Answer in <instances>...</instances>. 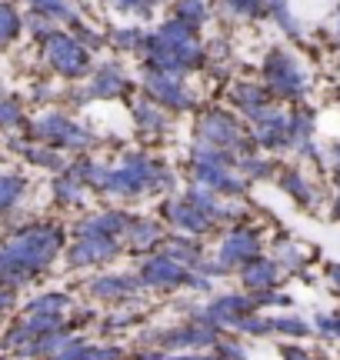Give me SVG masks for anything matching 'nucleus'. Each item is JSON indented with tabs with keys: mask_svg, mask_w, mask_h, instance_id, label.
<instances>
[{
	"mask_svg": "<svg viewBox=\"0 0 340 360\" xmlns=\"http://www.w3.org/2000/svg\"><path fill=\"white\" fill-rule=\"evenodd\" d=\"M110 44H114V47H120V51H144L147 37L140 34V30H114Z\"/></svg>",
	"mask_w": 340,
	"mask_h": 360,
	"instance_id": "c756f323",
	"label": "nucleus"
},
{
	"mask_svg": "<svg viewBox=\"0 0 340 360\" xmlns=\"http://www.w3.org/2000/svg\"><path fill=\"white\" fill-rule=\"evenodd\" d=\"M330 281H334V287L340 290V267H330Z\"/></svg>",
	"mask_w": 340,
	"mask_h": 360,
	"instance_id": "c9c22d12",
	"label": "nucleus"
},
{
	"mask_svg": "<svg viewBox=\"0 0 340 360\" xmlns=\"http://www.w3.org/2000/svg\"><path fill=\"white\" fill-rule=\"evenodd\" d=\"M270 334H294V337H303L310 334V327L297 317H270Z\"/></svg>",
	"mask_w": 340,
	"mask_h": 360,
	"instance_id": "c85d7f7f",
	"label": "nucleus"
},
{
	"mask_svg": "<svg viewBox=\"0 0 340 360\" xmlns=\"http://www.w3.org/2000/svg\"><path fill=\"white\" fill-rule=\"evenodd\" d=\"M280 187H284L287 193H294L301 204H310V197H314V193H310V187L303 184V177L297 174V170H284V174H280Z\"/></svg>",
	"mask_w": 340,
	"mask_h": 360,
	"instance_id": "bb28decb",
	"label": "nucleus"
},
{
	"mask_svg": "<svg viewBox=\"0 0 340 360\" xmlns=\"http://www.w3.org/2000/svg\"><path fill=\"white\" fill-rule=\"evenodd\" d=\"M177 17L174 20H181L187 24L190 30H197L200 24H207V7H204V0H177Z\"/></svg>",
	"mask_w": 340,
	"mask_h": 360,
	"instance_id": "412c9836",
	"label": "nucleus"
},
{
	"mask_svg": "<svg viewBox=\"0 0 340 360\" xmlns=\"http://www.w3.org/2000/svg\"><path fill=\"white\" fill-rule=\"evenodd\" d=\"M53 197H57L60 204H80V200H84V187H80V180H74L64 170L60 177L53 180Z\"/></svg>",
	"mask_w": 340,
	"mask_h": 360,
	"instance_id": "5701e85b",
	"label": "nucleus"
},
{
	"mask_svg": "<svg viewBox=\"0 0 340 360\" xmlns=\"http://www.w3.org/2000/svg\"><path fill=\"white\" fill-rule=\"evenodd\" d=\"M240 277H244V287L247 290H267V287H274L277 283V264H270V260H250L247 267H240Z\"/></svg>",
	"mask_w": 340,
	"mask_h": 360,
	"instance_id": "f3484780",
	"label": "nucleus"
},
{
	"mask_svg": "<svg viewBox=\"0 0 340 360\" xmlns=\"http://www.w3.org/2000/svg\"><path fill=\"white\" fill-rule=\"evenodd\" d=\"M197 143L204 147H214V150H227L240 157H250V141L244 137V130L230 114L223 110H207V114L197 120Z\"/></svg>",
	"mask_w": 340,
	"mask_h": 360,
	"instance_id": "20e7f679",
	"label": "nucleus"
},
{
	"mask_svg": "<svg viewBox=\"0 0 340 360\" xmlns=\"http://www.w3.org/2000/svg\"><path fill=\"white\" fill-rule=\"evenodd\" d=\"M160 247H164V254H167L170 260H177V264H187V270L194 267H204V250L194 244V240H187V237H170V240H160Z\"/></svg>",
	"mask_w": 340,
	"mask_h": 360,
	"instance_id": "dca6fc26",
	"label": "nucleus"
},
{
	"mask_svg": "<svg viewBox=\"0 0 340 360\" xmlns=\"http://www.w3.org/2000/svg\"><path fill=\"white\" fill-rule=\"evenodd\" d=\"M44 60L60 74V77H84L87 70H91V51L80 44L77 37H70V34H60V30H53L44 37Z\"/></svg>",
	"mask_w": 340,
	"mask_h": 360,
	"instance_id": "39448f33",
	"label": "nucleus"
},
{
	"mask_svg": "<svg viewBox=\"0 0 340 360\" xmlns=\"http://www.w3.org/2000/svg\"><path fill=\"white\" fill-rule=\"evenodd\" d=\"M64 244L60 227H20L13 231L4 244H0V283L11 290L27 281H37V274L51 267V260L57 257V250Z\"/></svg>",
	"mask_w": 340,
	"mask_h": 360,
	"instance_id": "f257e3e1",
	"label": "nucleus"
},
{
	"mask_svg": "<svg viewBox=\"0 0 340 360\" xmlns=\"http://www.w3.org/2000/svg\"><path fill=\"white\" fill-rule=\"evenodd\" d=\"M170 187H174V177L167 174V167L144 154H127V160L110 170V180H107V193H117V197H140V193H157Z\"/></svg>",
	"mask_w": 340,
	"mask_h": 360,
	"instance_id": "7ed1b4c3",
	"label": "nucleus"
},
{
	"mask_svg": "<svg viewBox=\"0 0 340 360\" xmlns=\"http://www.w3.org/2000/svg\"><path fill=\"white\" fill-rule=\"evenodd\" d=\"M120 240L104 237V233H77V244L67 250V264L70 267H91V264H104V260L117 257Z\"/></svg>",
	"mask_w": 340,
	"mask_h": 360,
	"instance_id": "9b49d317",
	"label": "nucleus"
},
{
	"mask_svg": "<svg viewBox=\"0 0 340 360\" xmlns=\"http://www.w3.org/2000/svg\"><path fill=\"white\" fill-rule=\"evenodd\" d=\"M127 90V77H124V70L117 64H104L97 74H93L91 87L87 94L80 97V101H104V97H117Z\"/></svg>",
	"mask_w": 340,
	"mask_h": 360,
	"instance_id": "ddd939ff",
	"label": "nucleus"
},
{
	"mask_svg": "<svg viewBox=\"0 0 340 360\" xmlns=\"http://www.w3.org/2000/svg\"><path fill=\"white\" fill-rule=\"evenodd\" d=\"M147 64L157 74H174L181 77L183 70H194L204 64V47L194 37V30L181 20H167L157 34H150L144 44Z\"/></svg>",
	"mask_w": 340,
	"mask_h": 360,
	"instance_id": "f03ea898",
	"label": "nucleus"
},
{
	"mask_svg": "<svg viewBox=\"0 0 340 360\" xmlns=\"http://www.w3.org/2000/svg\"><path fill=\"white\" fill-rule=\"evenodd\" d=\"M27 4H30L40 17H51V20H60V24H77L74 11L67 7L64 0H27Z\"/></svg>",
	"mask_w": 340,
	"mask_h": 360,
	"instance_id": "4be33fe9",
	"label": "nucleus"
},
{
	"mask_svg": "<svg viewBox=\"0 0 340 360\" xmlns=\"http://www.w3.org/2000/svg\"><path fill=\"white\" fill-rule=\"evenodd\" d=\"M334 214H337V217H340V197H337V207H334Z\"/></svg>",
	"mask_w": 340,
	"mask_h": 360,
	"instance_id": "4c0bfd02",
	"label": "nucleus"
},
{
	"mask_svg": "<svg viewBox=\"0 0 340 360\" xmlns=\"http://www.w3.org/2000/svg\"><path fill=\"white\" fill-rule=\"evenodd\" d=\"M133 117H137V127L147 134H157L164 127V110L154 101H137L133 103Z\"/></svg>",
	"mask_w": 340,
	"mask_h": 360,
	"instance_id": "6ab92c4d",
	"label": "nucleus"
},
{
	"mask_svg": "<svg viewBox=\"0 0 340 360\" xmlns=\"http://www.w3.org/2000/svg\"><path fill=\"white\" fill-rule=\"evenodd\" d=\"M140 283H147V287H160V290L181 287V283H190V287H207V281H200L194 270L181 267V264H177V260H170L167 254H154V257H147V264L140 267Z\"/></svg>",
	"mask_w": 340,
	"mask_h": 360,
	"instance_id": "0eeeda50",
	"label": "nucleus"
},
{
	"mask_svg": "<svg viewBox=\"0 0 340 360\" xmlns=\"http://www.w3.org/2000/svg\"><path fill=\"white\" fill-rule=\"evenodd\" d=\"M67 307H70V297L67 294H44L34 304H27V314H57V317H64Z\"/></svg>",
	"mask_w": 340,
	"mask_h": 360,
	"instance_id": "393cba45",
	"label": "nucleus"
},
{
	"mask_svg": "<svg viewBox=\"0 0 340 360\" xmlns=\"http://www.w3.org/2000/svg\"><path fill=\"white\" fill-rule=\"evenodd\" d=\"M267 97H270L267 90L250 87V84H240V87L234 90V103L250 117V120H257V117L267 110Z\"/></svg>",
	"mask_w": 340,
	"mask_h": 360,
	"instance_id": "a211bd4d",
	"label": "nucleus"
},
{
	"mask_svg": "<svg viewBox=\"0 0 340 360\" xmlns=\"http://www.w3.org/2000/svg\"><path fill=\"white\" fill-rule=\"evenodd\" d=\"M124 237H127L131 250L144 254V250H150V247H157L164 240V227H160L157 220H133Z\"/></svg>",
	"mask_w": 340,
	"mask_h": 360,
	"instance_id": "2eb2a0df",
	"label": "nucleus"
},
{
	"mask_svg": "<svg viewBox=\"0 0 340 360\" xmlns=\"http://www.w3.org/2000/svg\"><path fill=\"white\" fill-rule=\"evenodd\" d=\"M160 347H210V344H217V330L207 327V323H197V327H177V330H170V334H160L157 337Z\"/></svg>",
	"mask_w": 340,
	"mask_h": 360,
	"instance_id": "f8f14e48",
	"label": "nucleus"
},
{
	"mask_svg": "<svg viewBox=\"0 0 340 360\" xmlns=\"http://www.w3.org/2000/svg\"><path fill=\"white\" fill-rule=\"evenodd\" d=\"M13 304V294L7 290V287H0V310H7Z\"/></svg>",
	"mask_w": 340,
	"mask_h": 360,
	"instance_id": "473e14b6",
	"label": "nucleus"
},
{
	"mask_svg": "<svg viewBox=\"0 0 340 360\" xmlns=\"http://www.w3.org/2000/svg\"><path fill=\"white\" fill-rule=\"evenodd\" d=\"M284 357H287V360H310L307 354H303V350H294V347L284 350Z\"/></svg>",
	"mask_w": 340,
	"mask_h": 360,
	"instance_id": "72a5a7b5",
	"label": "nucleus"
},
{
	"mask_svg": "<svg viewBox=\"0 0 340 360\" xmlns=\"http://www.w3.org/2000/svg\"><path fill=\"white\" fill-rule=\"evenodd\" d=\"M24 120V110H20V103L11 101L4 90H0V127H17Z\"/></svg>",
	"mask_w": 340,
	"mask_h": 360,
	"instance_id": "cd10ccee",
	"label": "nucleus"
},
{
	"mask_svg": "<svg viewBox=\"0 0 340 360\" xmlns=\"http://www.w3.org/2000/svg\"><path fill=\"white\" fill-rule=\"evenodd\" d=\"M20 34V13L11 4H0V44H11Z\"/></svg>",
	"mask_w": 340,
	"mask_h": 360,
	"instance_id": "a878e982",
	"label": "nucleus"
},
{
	"mask_svg": "<svg viewBox=\"0 0 340 360\" xmlns=\"http://www.w3.org/2000/svg\"><path fill=\"white\" fill-rule=\"evenodd\" d=\"M114 7L120 13H137V17H150V7L154 0H114Z\"/></svg>",
	"mask_w": 340,
	"mask_h": 360,
	"instance_id": "2f4dec72",
	"label": "nucleus"
},
{
	"mask_svg": "<svg viewBox=\"0 0 340 360\" xmlns=\"http://www.w3.org/2000/svg\"><path fill=\"white\" fill-rule=\"evenodd\" d=\"M144 90H147V101H154L157 107H170V110H187V107H194V94L183 87L181 77H174V74H157V70H150L144 77Z\"/></svg>",
	"mask_w": 340,
	"mask_h": 360,
	"instance_id": "9d476101",
	"label": "nucleus"
},
{
	"mask_svg": "<svg viewBox=\"0 0 340 360\" xmlns=\"http://www.w3.org/2000/svg\"><path fill=\"white\" fill-rule=\"evenodd\" d=\"M27 191V180L17 177V174H0V214L11 210Z\"/></svg>",
	"mask_w": 340,
	"mask_h": 360,
	"instance_id": "aec40b11",
	"label": "nucleus"
},
{
	"mask_svg": "<svg viewBox=\"0 0 340 360\" xmlns=\"http://www.w3.org/2000/svg\"><path fill=\"white\" fill-rule=\"evenodd\" d=\"M170 360H221V357H217V354H214V357H200V354H190V357H170Z\"/></svg>",
	"mask_w": 340,
	"mask_h": 360,
	"instance_id": "f704fd0d",
	"label": "nucleus"
},
{
	"mask_svg": "<svg viewBox=\"0 0 340 360\" xmlns=\"http://www.w3.org/2000/svg\"><path fill=\"white\" fill-rule=\"evenodd\" d=\"M30 134L40 137L47 147H70V150H77V147H87V143H91V134H87V130H80L77 124H74L70 117H64V114L37 117V120L30 124Z\"/></svg>",
	"mask_w": 340,
	"mask_h": 360,
	"instance_id": "423d86ee",
	"label": "nucleus"
},
{
	"mask_svg": "<svg viewBox=\"0 0 340 360\" xmlns=\"http://www.w3.org/2000/svg\"><path fill=\"white\" fill-rule=\"evenodd\" d=\"M267 7L274 11V7H287V0H267Z\"/></svg>",
	"mask_w": 340,
	"mask_h": 360,
	"instance_id": "e433bc0d",
	"label": "nucleus"
},
{
	"mask_svg": "<svg viewBox=\"0 0 340 360\" xmlns=\"http://www.w3.org/2000/svg\"><path fill=\"white\" fill-rule=\"evenodd\" d=\"M263 77H267V90L277 94V97H301L303 94L301 67L284 51H270L267 64H263Z\"/></svg>",
	"mask_w": 340,
	"mask_h": 360,
	"instance_id": "6e6552de",
	"label": "nucleus"
},
{
	"mask_svg": "<svg viewBox=\"0 0 340 360\" xmlns=\"http://www.w3.org/2000/svg\"><path fill=\"white\" fill-rule=\"evenodd\" d=\"M24 157L30 160V164H37V167H47V170H60V167H64L60 154H57L53 147H47V143H34V147H24Z\"/></svg>",
	"mask_w": 340,
	"mask_h": 360,
	"instance_id": "b1692460",
	"label": "nucleus"
},
{
	"mask_svg": "<svg viewBox=\"0 0 340 360\" xmlns=\"http://www.w3.org/2000/svg\"><path fill=\"white\" fill-rule=\"evenodd\" d=\"M257 257H261V240H257V233L250 231V227H234V231L223 237L221 250H217V267L240 270Z\"/></svg>",
	"mask_w": 340,
	"mask_h": 360,
	"instance_id": "1a4fd4ad",
	"label": "nucleus"
},
{
	"mask_svg": "<svg viewBox=\"0 0 340 360\" xmlns=\"http://www.w3.org/2000/svg\"><path fill=\"white\" fill-rule=\"evenodd\" d=\"M221 7L230 13H240V17H257V13H263L261 0H221Z\"/></svg>",
	"mask_w": 340,
	"mask_h": 360,
	"instance_id": "7c9ffc66",
	"label": "nucleus"
},
{
	"mask_svg": "<svg viewBox=\"0 0 340 360\" xmlns=\"http://www.w3.org/2000/svg\"><path fill=\"white\" fill-rule=\"evenodd\" d=\"M137 290H140V281L131 274H110V277H100L91 283V294L100 300H124V297H133Z\"/></svg>",
	"mask_w": 340,
	"mask_h": 360,
	"instance_id": "4468645a",
	"label": "nucleus"
}]
</instances>
